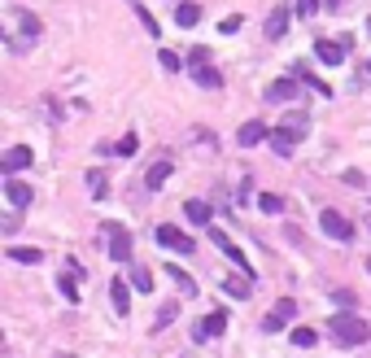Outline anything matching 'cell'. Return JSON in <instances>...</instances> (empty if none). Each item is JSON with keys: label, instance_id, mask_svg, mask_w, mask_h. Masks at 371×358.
I'll return each instance as SVG.
<instances>
[{"label": "cell", "instance_id": "cell-1", "mask_svg": "<svg viewBox=\"0 0 371 358\" xmlns=\"http://www.w3.org/2000/svg\"><path fill=\"white\" fill-rule=\"evenodd\" d=\"M306 127H310L306 114H288V118H280V127L271 132V149H276V158H288V153L297 149V140L306 136Z\"/></svg>", "mask_w": 371, "mask_h": 358}, {"label": "cell", "instance_id": "cell-2", "mask_svg": "<svg viewBox=\"0 0 371 358\" xmlns=\"http://www.w3.org/2000/svg\"><path fill=\"white\" fill-rule=\"evenodd\" d=\"M332 337L341 341V345H363L367 337H371V328H367V319H358L354 311H341V315H332Z\"/></svg>", "mask_w": 371, "mask_h": 358}, {"label": "cell", "instance_id": "cell-3", "mask_svg": "<svg viewBox=\"0 0 371 358\" xmlns=\"http://www.w3.org/2000/svg\"><path fill=\"white\" fill-rule=\"evenodd\" d=\"M101 236L110 241V258L114 262H131V232H127V227H122V223H105Z\"/></svg>", "mask_w": 371, "mask_h": 358}, {"label": "cell", "instance_id": "cell-4", "mask_svg": "<svg viewBox=\"0 0 371 358\" xmlns=\"http://www.w3.org/2000/svg\"><path fill=\"white\" fill-rule=\"evenodd\" d=\"M319 227H324L332 241H354V223L345 219V214H336V210H324V214H319Z\"/></svg>", "mask_w": 371, "mask_h": 358}, {"label": "cell", "instance_id": "cell-5", "mask_svg": "<svg viewBox=\"0 0 371 358\" xmlns=\"http://www.w3.org/2000/svg\"><path fill=\"white\" fill-rule=\"evenodd\" d=\"M293 319H297V301H293V297H280L276 306H271V315H266L262 328H266V332H280V328H288Z\"/></svg>", "mask_w": 371, "mask_h": 358}, {"label": "cell", "instance_id": "cell-6", "mask_svg": "<svg viewBox=\"0 0 371 358\" xmlns=\"http://www.w3.org/2000/svg\"><path fill=\"white\" fill-rule=\"evenodd\" d=\"M158 245L175 249V253H192V249H196V241H192V236H184L179 227H170V223H162V227H158Z\"/></svg>", "mask_w": 371, "mask_h": 358}, {"label": "cell", "instance_id": "cell-7", "mask_svg": "<svg viewBox=\"0 0 371 358\" xmlns=\"http://www.w3.org/2000/svg\"><path fill=\"white\" fill-rule=\"evenodd\" d=\"M210 241H214V245H218L223 253H228V258H232V262H236V267H240L245 275H249V262H245V249H240V245H236V241H232L228 232H223V227H210Z\"/></svg>", "mask_w": 371, "mask_h": 358}, {"label": "cell", "instance_id": "cell-8", "mask_svg": "<svg viewBox=\"0 0 371 358\" xmlns=\"http://www.w3.org/2000/svg\"><path fill=\"white\" fill-rule=\"evenodd\" d=\"M5 197H9V206H13V210H27L31 201H35V188H31V184H22V179H5Z\"/></svg>", "mask_w": 371, "mask_h": 358}, {"label": "cell", "instance_id": "cell-9", "mask_svg": "<svg viewBox=\"0 0 371 358\" xmlns=\"http://www.w3.org/2000/svg\"><path fill=\"white\" fill-rule=\"evenodd\" d=\"M236 140H240V149H254V144H262V140H271V132L258 122V118H249V122H240V132H236Z\"/></svg>", "mask_w": 371, "mask_h": 358}, {"label": "cell", "instance_id": "cell-10", "mask_svg": "<svg viewBox=\"0 0 371 358\" xmlns=\"http://www.w3.org/2000/svg\"><path fill=\"white\" fill-rule=\"evenodd\" d=\"M31 162H35V153L27 144H13L5 158H0V171H22V166H31Z\"/></svg>", "mask_w": 371, "mask_h": 358}, {"label": "cell", "instance_id": "cell-11", "mask_svg": "<svg viewBox=\"0 0 371 358\" xmlns=\"http://www.w3.org/2000/svg\"><path fill=\"white\" fill-rule=\"evenodd\" d=\"M288 35V5H276L266 18V40H284Z\"/></svg>", "mask_w": 371, "mask_h": 358}, {"label": "cell", "instance_id": "cell-12", "mask_svg": "<svg viewBox=\"0 0 371 358\" xmlns=\"http://www.w3.org/2000/svg\"><path fill=\"white\" fill-rule=\"evenodd\" d=\"M314 57L324 62V66H341L345 62V48L336 40H314Z\"/></svg>", "mask_w": 371, "mask_h": 358}, {"label": "cell", "instance_id": "cell-13", "mask_svg": "<svg viewBox=\"0 0 371 358\" xmlns=\"http://www.w3.org/2000/svg\"><path fill=\"white\" fill-rule=\"evenodd\" d=\"M223 328H228V319H223V311H214L210 319H201V323L192 328V337H196V341H206V337H218Z\"/></svg>", "mask_w": 371, "mask_h": 358}, {"label": "cell", "instance_id": "cell-14", "mask_svg": "<svg viewBox=\"0 0 371 358\" xmlns=\"http://www.w3.org/2000/svg\"><path fill=\"white\" fill-rule=\"evenodd\" d=\"M110 301H114V315H127L131 311V293L122 279H110Z\"/></svg>", "mask_w": 371, "mask_h": 358}, {"label": "cell", "instance_id": "cell-15", "mask_svg": "<svg viewBox=\"0 0 371 358\" xmlns=\"http://www.w3.org/2000/svg\"><path fill=\"white\" fill-rule=\"evenodd\" d=\"M293 79H302V83H310L319 96H332V88L324 83V79H314V74H310V66L306 62H293Z\"/></svg>", "mask_w": 371, "mask_h": 358}, {"label": "cell", "instance_id": "cell-16", "mask_svg": "<svg viewBox=\"0 0 371 358\" xmlns=\"http://www.w3.org/2000/svg\"><path fill=\"white\" fill-rule=\"evenodd\" d=\"M293 96H297V79H276L266 88V100H276V105L280 100H293Z\"/></svg>", "mask_w": 371, "mask_h": 358}, {"label": "cell", "instance_id": "cell-17", "mask_svg": "<svg viewBox=\"0 0 371 358\" xmlns=\"http://www.w3.org/2000/svg\"><path fill=\"white\" fill-rule=\"evenodd\" d=\"M166 275H170V279L179 284V293H184V297H196V279H192L184 267H175V262H170V267H166Z\"/></svg>", "mask_w": 371, "mask_h": 358}, {"label": "cell", "instance_id": "cell-18", "mask_svg": "<svg viewBox=\"0 0 371 358\" xmlns=\"http://www.w3.org/2000/svg\"><path fill=\"white\" fill-rule=\"evenodd\" d=\"M184 214H188L196 227H210V206H206V201H196V197H192V201H184Z\"/></svg>", "mask_w": 371, "mask_h": 358}, {"label": "cell", "instance_id": "cell-19", "mask_svg": "<svg viewBox=\"0 0 371 358\" xmlns=\"http://www.w3.org/2000/svg\"><path fill=\"white\" fill-rule=\"evenodd\" d=\"M175 22H179V27H196V22H201V5H192V0L175 5Z\"/></svg>", "mask_w": 371, "mask_h": 358}, {"label": "cell", "instance_id": "cell-20", "mask_svg": "<svg viewBox=\"0 0 371 358\" xmlns=\"http://www.w3.org/2000/svg\"><path fill=\"white\" fill-rule=\"evenodd\" d=\"M13 22L22 31H27V40H40V18L35 13H27V9H13Z\"/></svg>", "mask_w": 371, "mask_h": 358}, {"label": "cell", "instance_id": "cell-21", "mask_svg": "<svg viewBox=\"0 0 371 358\" xmlns=\"http://www.w3.org/2000/svg\"><path fill=\"white\" fill-rule=\"evenodd\" d=\"M166 179H170V162H153V166H148V175H144V184H148V188H162Z\"/></svg>", "mask_w": 371, "mask_h": 358}, {"label": "cell", "instance_id": "cell-22", "mask_svg": "<svg viewBox=\"0 0 371 358\" xmlns=\"http://www.w3.org/2000/svg\"><path fill=\"white\" fill-rule=\"evenodd\" d=\"M9 258H13V262H27V267H35V262L44 258V253H40V249H27V245H9Z\"/></svg>", "mask_w": 371, "mask_h": 358}, {"label": "cell", "instance_id": "cell-23", "mask_svg": "<svg viewBox=\"0 0 371 358\" xmlns=\"http://www.w3.org/2000/svg\"><path fill=\"white\" fill-rule=\"evenodd\" d=\"M297 350H310V345H319V332L314 328H293V337H288Z\"/></svg>", "mask_w": 371, "mask_h": 358}, {"label": "cell", "instance_id": "cell-24", "mask_svg": "<svg viewBox=\"0 0 371 358\" xmlns=\"http://www.w3.org/2000/svg\"><path fill=\"white\" fill-rule=\"evenodd\" d=\"M196 83L201 88H223V74L214 66H196Z\"/></svg>", "mask_w": 371, "mask_h": 358}, {"label": "cell", "instance_id": "cell-25", "mask_svg": "<svg viewBox=\"0 0 371 358\" xmlns=\"http://www.w3.org/2000/svg\"><path fill=\"white\" fill-rule=\"evenodd\" d=\"M131 289H136V293H153V275H148L144 267H136V271H131Z\"/></svg>", "mask_w": 371, "mask_h": 358}, {"label": "cell", "instance_id": "cell-26", "mask_svg": "<svg viewBox=\"0 0 371 358\" xmlns=\"http://www.w3.org/2000/svg\"><path fill=\"white\" fill-rule=\"evenodd\" d=\"M258 210H262V214H280V210H284V201H280L276 192H262V197H258Z\"/></svg>", "mask_w": 371, "mask_h": 358}, {"label": "cell", "instance_id": "cell-27", "mask_svg": "<svg viewBox=\"0 0 371 358\" xmlns=\"http://www.w3.org/2000/svg\"><path fill=\"white\" fill-rule=\"evenodd\" d=\"M223 289H228L232 297H249V293H254V284H249V279H240V275H232V279H228Z\"/></svg>", "mask_w": 371, "mask_h": 358}, {"label": "cell", "instance_id": "cell-28", "mask_svg": "<svg viewBox=\"0 0 371 358\" xmlns=\"http://www.w3.org/2000/svg\"><path fill=\"white\" fill-rule=\"evenodd\" d=\"M57 289H61V293H66V297H70V301H79V279H74V275H70V271H66V275H61V279H57Z\"/></svg>", "mask_w": 371, "mask_h": 358}, {"label": "cell", "instance_id": "cell-29", "mask_svg": "<svg viewBox=\"0 0 371 358\" xmlns=\"http://www.w3.org/2000/svg\"><path fill=\"white\" fill-rule=\"evenodd\" d=\"M88 188H92V197H105L110 184H105V175H101V171H88Z\"/></svg>", "mask_w": 371, "mask_h": 358}, {"label": "cell", "instance_id": "cell-30", "mask_svg": "<svg viewBox=\"0 0 371 358\" xmlns=\"http://www.w3.org/2000/svg\"><path fill=\"white\" fill-rule=\"evenodd\" d=\"M158 57H162V66H166L170 74H175V70H184V57H179V53H170V48H162Z\"/></svg>", "mask_w": 371, "mask_h": 358}, {"label": "cell", "instance_id": "cell-31", "mask_svg": "<svg viewBox=\"0 0 371 358\" xmlns=\"http://www.w3.org/2000/svg\"><path fill=\"white\" fill-rule=\"evenodd\" d=\"M324 9V0H297V18H314Z\"/></svg>", "mask_w": 371, "mask_h": 358}, {"label": "cell", "instance_id": "cell-32", "mask_svg": "<svg viewBox=\"0 0 371 358\" xmlns=\"http://www.w3.org/2000/svg\"><path fill=\"white\" fill-rule=\"evenodd\" d=\"M136 13H140V22H144V31H148V35H162V31H158V22H153V13H148L144 5H136Z\"/></svg>", "mask_w": 371, "mask_h": 358}, {"label": "cell", "instance_id": "cell-33", "mask_svg": "<svg viewBox=\"0 0 371 358\" xmlns=\"http://www.w3.org/2000/svg\"><path fill=\"white\" fill-rule=\"evenodd\" d=\"M175 315H179V306H175V301H166V306H162V311H158V328H166V323H170V319H175Z\"/></svg>", "mask_w": 371, "mask_h": 358}, {"label": "cell", "instance_id": "cell-34", "mask_svg": "<svg viewBox=\"0 0 371 358\" xmlns=\"http://www.w3.org/2000/svg\"><path fill=\"white\" fill-rule=\"evenodd\" d=\"M114 149H118V153H122V158H131V153H136V136H122V140H118V144H114Z\"/></svg>", "mask_w": 371, "mask_h": 358}, {"label": "cell", "instance_id": "cell-35", "mask_svg": "<svg viewBox=\"0 0 371 358\" xmlns=\"http://www.w3.org/2000/svg\"><path fill=\"white\" fill-rule=\"evenodd\" d=\"M332 301H336V306H354V301H358V297H354V293H350V289H336V293H332Z\"/></svg>", "mask_w": 371, "mask_h": 358}, {"label": "cell", "instance_id": "cell-36", "mask_svg": "<svg viewBox=\"0 0 371 358\" xmlns=\"http://www.w3.org/2000/svg\"><path fill=\"white\" fill-rule=\"evenodd\" d=\"M218 31H223V35H236V31H240V18H223Z\"/></svg>", "mask_w": 371, "mask_h": 358}, {"label": "cell", "instance_id": "cell-37", "mask_svg": "<svg viewBox=\"0 0 371 358\" xmlns=\"http://www.w3.org/2000/svg\"><path fill=\"white\" fill-rule=\"evenodd\" d=\"M188 57H192L196 66H206V62H210V48H192V53H188Z\"/></svg>", "mask_w": 371, "mask_h": 358}, {"label": "cell", "instance_id": "cell-38", "mask_svg": "<svg viewBox=\"0 0 371 358\" xmlns=\"http://www.w3.org/2000/svg\"><path fill=\"white\" fill-rule=\"evenodd\" d=\"M345 184H354V188H363L367 179H363V171H345Z\"/></svg>", "mask_w": 371, "mask_h": 358}, {"label": "cell", "instance_id": "cell-39", "mask_svg": "<svg viewBox=\"0 0 371 358\" xmlns=\"http://www.w3.org/2000/svg\"><path fill=\"white\" fill-rule=\"evenodd\" d=\"M367 31H371V18H367Z\"/></svg>", "mask_w": 371, "mask_h": 358}, {"label": "cell", "instance_id": "cell-40", "mask_svg": "<svg viewBox=\"0 0 371 358\" xmlns=\"http://www.w3.org/2000/svg\"><path fill=\"white\" fill-rule=\"evenodd\" d=\"M367 70H371V62H367Z\"/></svg>", "mask_w": 371, "mask_h": 358}]
</instances>
